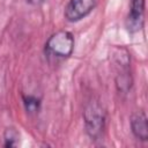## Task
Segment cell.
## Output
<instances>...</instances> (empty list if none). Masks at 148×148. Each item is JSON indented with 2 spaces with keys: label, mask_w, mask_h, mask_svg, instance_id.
<instances>
[{
  "label": "cell",
  "mask_w": 148,
  "mask_h": 148,
  "mask_svg": "<svg viewBox=\"0 0 148 148\" xmlns=\"http://www.w3.org/2000/svg\"><path fill=\"white\" fill-rule=\"evenodd\" d=\"M74 45L75 40L73 34L67 30H59L49 37L44 50L47 58L61 60L72 56Z\"/></svg>",
  "instance_id": "1"
},
{
  "label": "cell",
  "mask_w": 148,
  "mask_h": 148,
  "mask_svg": "<svg viewBox=\"0 0 148 148\" xmlns=\"http://www.w3.org/2000/svg\"><path fill=\"white\" fill-rule=\"evenodd\" d=\"M83 121L87 134L97 140L102 136L105 128V112L97 101L88 102L83 111Z\"/></svg>",
  "instance_id": "2"
},
{
  "label": "cell",
  "mask_w": 148,
  "mask_h": 148,
  "mask_svg": "<svg viewBox=\"0 0 148 148\" xmlns=\"http://www.w3.org/2000/svg\"><path fill=\"white\" fill-rule=\"evenodd\" d=\"M96 5L97 0H69L65 7V18L68 22H77L89 15Z\"/></svg>",
  "instance_id": "3"
},
{
  "label": "cell",
  "mask_w": 148,
  "mask_h": 148,
  "mask_svg": "<svg viewBox=\"0 0 148 148\" xmlns=\"http://www.w3.org/2000/svg\"><path fill=\"white\" fill-rule=\"evenodd\" d=\"M145 0H131L130 13L126 18V28L130 32L139 31L143 25Z\"/></svg>",
  "instance_id": "4"
},
{
  "label": "cell",
  "mask_w": 148,
  "mask_h": 148,
  "mask_svg": "<svg viewBox=\"0 0 148 148\" xmlns=\"http://www.w3.org/2000/svg\"><path fill=\"white\" fill-rule=\"evenodd\" d=\"M131 130L133 135L141 140V141H147L148 140V123H147V117L143 111H138L134 112L131 116Z\"/></svg>",
  "instance_id": "5"
},
{
  "label": "cell",
  "mask_w": 148,
  "mask_h": 148,
  "mask_svg": "<svg viewBox=\"0 0 148 148\" xmlns=\"http://www.w3.org/2000/svg\"><path fill=\"white\" fill-rule=\"evenodd\" d=\"M18 141H20L18 131L13 126L7 127L3 132V146L7 148L16 147L18 145Z\"/></svg>",
  "instance_id": "6"
},
{
  "label": "cell",
  "mask_w": 148,
  "mask_h": 148,
  "mask_svg": "<svg viewBox=\"0 0 148 148\" xmlns=\"http://www.w3.org/2000/svg\"><path fill=\"white\" fill-rule=\"evenodd\" d=\"M23 104H24L27 112L32 114V113L38 112L39 106H40V101L37 97L29 95V96H23Z\"/></svg>",
  "instance_id": "7"
},
{
  "label": "cell",
  "mask_w": 148,
  "mask_h": 148,
  "mask_svg": "<svg viewBox=\"0 0 148 148\" xmlns=\"http://www.w3.org/2000/svg\"><path fill=\"white\" fill-rule=\"evenodd\" d=\"M30 3H34V5H38V3H40V2H43L44 0H28Z\"/></svg>",
  "instance_id": "8"
}]
</instances>
